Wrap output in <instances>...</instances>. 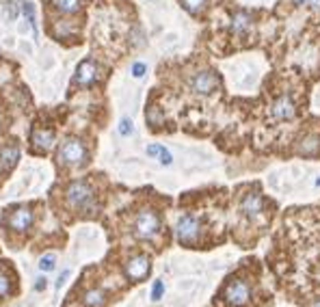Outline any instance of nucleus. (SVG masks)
<instances>
[{
    "instance_id": "nucleus-1",
    "label": "nucleus",
    "mask_w": 320,
    "mask_h": 307,
    "mask_svg": "<svg viewBox=\"0 0 320 307\" xmlns=\"http://www.w3.org/2000/svg\"><path fill=\"white\" fill-rule=\"evenodd\" d=\"M65 201L74 210L91 212L96 210V191L87 180H74L65 188Z\"/></svg>"
},
{
    "instance_id": "nucleus-2",
    "label": "nucleus",
    "mask_w": 320,
    "mask_h": 307,
    "mask_svg": "<svg viewBox=\"0 0 320 307\" xmlns=\"http://www.w3.org/2000/svg\"><path fill=\"white\" fill-rule=\"evenodd\" d=\"M87 158H89V149H87L85 141L76 136H67L56 149V163L61 167H69V169L85 165Z\"/></svg>"
},
{
    "instance_id": "nucleus-3",
    "label": "nucleus",
    "mask_w": 320,
    "mask_h": 307,
    "mask_svg": "<svg viewBox=\"0 0 320 307\" xmlns=\"http://www.w3.org/2000/svg\"><path fill=\"white\" fill-rule=\"evenodd\" d=\"M132 232L139 240H149L154 238L156 234L160 232V218L151 208H143L139 214L134 216L132 223Z\"/></svg>"
},
{
    "instance_id": "nucleus-4",
    "label": "nucleus",
    "mask_w": 320,
    "mask_h": 307,
    "mask_svg": "<svg viewBox=\"0 0 320 307\" xmlns=\"http://www.w3.org/2000/svg\"><path fill=\"white\" fill-rule=\"evenodd\" d=\"M223 296L231 307H243L251 298V286L245 279H231L227 283V288H225Z\"/></svg>"
},
{
    "instance_id": "nucleus-5",
    "label": "nucleus",
    "mask_w": 320,
    "mask_h": 307,
    "mask_svg": "<svg viewBox=\"0 0 320 307\" xmlns=\"http://www.w3.org/2000/svg\"><path fill=\"white\" fill-rule=\"evenodd\" d=\"M199 232H201V225H199L197 218L191 216V214H184L178 221V225H176V236H178V240H180L182 245L197 243Z\"/></svg>"
},
{
    "instance_id": "nucleus-6",
    "label": "nucleus",
    "mask_w": 320,
    "mask_h": 307,
    "mask_svg": "<svg viewBox=\"0 0 320 307\" xmlns=\"http://www.w3.org/2000/svg\"><path fill=\"white\" fill-rule=\"evenodd\" d=\"M191 89L199 96H210L214 89H219V76L210 69H201L191 78Z\"/></svg>"
},
{
    "instance_id": "nucleus-7",
    "label": "nucleus",
    "mask_w": 320,
    "mask_h": 307,
    "mask_svg": "<svg viewBox=\"0 0 320 307\" xmlns=\"http://www.w3.org/2000/svg\"><path fill=\"white\" fill-rule=\"evenodd\" d=\"M33 218H35V214H33L31 208L20 206L5 218V223H7V227H11L13 232H26L33 225Z\"/></svg>"
},
{
    "instance_id": "nucleus-8",
    "label": "nucleus",
    "mask_w": 320,
    "mask_h": 307,
    "mask_svg": "<svg viewBox=\"0 0 320 307\" xmlns=\"http://www.w3.org/2000/svg\"><path fill=\"white\" fill-rule=\"evenodd\" d=\"M149 275V258L147 255H134L126 262V277L130 281H143Z\"/></svg>"
},
{
    "instance_id": "nucleus-9",
    "label": "nucleus",
    "mask_w": 320,
    "mask_h": 307,
    "mask_svg": "<svg viewBox=\"0 0 320 307\" xmlns=\"http://www.w3.org/2000/svg\"><path fill=\"white\" fill-rule=\"evenodd\" d=\"M96 80H98V65L93 61H83L78 65L71 83H74L76 87H91Z\"/></svg>"
},
{
    "instance_id": "nucleus-10",
    "label": "nucleus",
    "mask_w": 320,
    "mask_h": 307,
    "mask_svg": "<svg viewBox=\"0 0 320 307\" xmlns=\"http://www.w3.org/2000/svg\"><path fill=\"white\" fill-rule=\"evenodd\" d=\"M54 130H48V128H37L31 132V145L33 149H37L39 154H46L52 149L54 145Z\"/></svg>"
},
{
    "instance_id": "nucleus-11",
    "label": "nucleus",
    "mask_w": 320,
    "mask_h": 307,
    "mask_svg": "<svg viewBox=\"0 0 320 307\" xmlns=\"http://www.w3.org/2000/svg\"><path fill=\"white\" fill-rule=\"evenodd\" d=\"M271 113H273L275 119L286 121V119H292V117L296 115V106H294V102H292L290 96H281V98L275 100Z\"/></svg>"
},
{
    "instance_id": "nucleus-12",
    "label": "nucleus",
    "mask_w": 320,
    "mask_h": 307,
    "mask_svg": "<svg viewBox=\"0 0 320 307\" xmlns=\"http://www.w3.org/2000/svg\"><path fill=\"white\" fill-rule=\"evenodd\" d=\"M240 208L249 218H258L262 212H264V201H262V197L258 193H247L243 197V201H240Z\"/></svg>"
},
{
    "instance_id": "nucleus-13",
    "label": "nucleus",
    "mask_w": 320,
    "mask_h": 307,
    "mask_svg": "<svg viewBox=\"0 0 320 307\" xmlns=\"http://www.w3.org/2000/svg\"><path fill=\"white\" fill-rule=\"evenodd\" d=\"M18 160H20V149L16 145H7V147L0 149V169L3 171H11L18 165Z\"/></svg>"
},
{
    "instance_id": "nucleus-14",
    "label": "nucleus",
    "mask_w": 320,
    "mask_h": 307,
    "mask_svg": "<svg viewBox=\"0 0 320 307\" xmlns=\"http://www.w3.org/2000/svg\"><path fill=\"white\" fill-rule=\"evenodd\" d=\"M83 305L85 307H104L106 305V292L102 288H91L83 294Z\"/></svg>"
},
{
    "instance_id": "nucleus-15",
    "label": "nucleus",
    "mask_w": 320,
    "mask_h": 307,
    "mask_svg": "<svg viewBox=\"0 0 320 307\" xmlns=\"http://www.w3.org/2000/svg\"><path fill=\"white\" fill-rule=\"evenodd\" d=\"M251 16L247 11H238L234 13V18H231V31H234L236 35H245L247 31L251 28Z\"/></svg>"
},
{
    "instance_id": "nucleus-16",
    "label": "nucleus",
    "mask_w": 320,
    "mask_h": 307,
    "mask_svg": "<svg viewBox=\"0 0 320 307\" xmlns=\"http://www.w3.org/2000/svg\"><path fill=\"white\" fill-rule=\"evenodd\" d=\"M52 7L59 13L69 16V13H76L80 9V0H52Z\"/></svg>"
},
{
    "instance_id": "nucleus-17",
    "label": "nucleus",
    "mask_w": 320,
    "mask_h": 307,
    "mask_svg": "<svg viewBox=\"0 0 320 307\" xmlns=\"http://www.w3.org/2000/svg\"><path fill=\"white\" fill-rule=\"evenodd\" d=\"M147 156L158 158L163 165H171V163H173V158H171L169 149H165L163 145H149V147H147Z\"/></svg>"
},
{
    "instance_id": "nucleus-18",
    "label": "nucleus",
    "mask_w": 320,
    "mask_h": 307,
    "mask_svg": "<svg viewBox=\"0 0 320 307\" xmlns=\"http://www.w3.org/2000/svg\"><path fill=\"white\" fill-rule=\"evenodd\" d=\"M22 11H24L28 26L33 28L35 37H37V18H35V7H33V3H26V0H24V3H22Z\"/></svg>"
},
{
    "instance_id": "nucleus-19",
    "label": "nucleus",
    "mask_w": 320,
    "mask_h": 307,
    "mask_svg": "<svg viewBox=\"0 0 320 307\" xmlns=\"http://www.w3.org/2000/svg\"><path fill=\"white\" fill-rule=\"evenodd\" d=\"M182 7L188 11V13H193V16H197L199 11H203V7L208 5V0H180Z\"/></svg>"
},
{
    "instance_id": "nucleus-20",
    "label": "nucleus",
    "mask_w": 320,
    "mask_h": 307,
    "mask_svg": "<svg viewBox=\"0 0 320 307\" xmlns=\"http://www.w3.org/2000/svg\"><path fill=\"white\" fill-rule=\"evenodd\" d=\"M11 277L5 273V270H0V296H9L11 294Z\"/></svg>"
},
{
    "instance_id": "nucleus-21",
    "label": "nucleus",
    "mask_w": 320,
    "mask_h": 307,
    "mask_svg": "<svg viewBox=\"0 0 320 307\" xmlns=\"http://www.w3.org/2000/svg\"><path fill=\"white\" fill-rule=\"evenodd\" d=\"M56 266V258L52 253H46V255H41V260H39V270H43V273H48V270H52Z\"/></svg>"
},
{
    "instance_id": "nucleus-22",
    "label": "nucleus",
    "mask_w": 320,
    "mask_h": 307,
    "mask_svg": "<svg viewBox=\"0 0 320 307\" xmlns=\"http://www.w3.org/2000/svg\"><path fill=\"white\" fill-rule=\"evenodd\" d=\"M163 294H165V283L160 281V279H156L154 286H151V298H154V301H160Z\"/></svg>"
},
{
    "instance_id": "nucleus-23",
    "label": "nucleus",
    "mask_w": 320,
    "mask_h": 307,
    "mask_svg": "<svg viewBox=\"0 0 320 307\" xmlns=\"http://www.w3.org/2000/svg\"><path fill=\"white\" fill-rule=\"evenodd\" d=\"M119 134H121V136H130V134H132V121H130V119H121V123H119Z\"/></svg>"
},
{
    "instance_id": "nucleus-24",
    "label": "nucleus",
    "mask_w": 320,
    "mask_h": 307,
    "mask_svg": "<svg viewBox=\"0 0 320 307\" xmlns=\"http://www.w3.org/2000/svg\"><path fill=\"white\" fill-rule=\"evenodd\" d=\"M145 71H147V65H145V63H134L132 65V76L134 78H143Z\"/></svg>"
},
{
    "instance_id": "nucleus-25",
    "label": "nucleus",
    "mask_w": 320,
    "mask_h": 307,
    "mask_svg": "<svg viewBox=\"0 0 320 307\" xmlns=\"http://www.w3.org/2000/svg\"><path fill=\"white\" fill-rule=\"evenodd\" d=\"M67 277H69V270H67V268H65V270H63V273L59 275V279H56V286H54V288H56V290H61V288L65 286V281H67Z\"/></svg>"
},
{
    "instance_id": "nucleus-26",
    "label": "nucleus",
    "mask_w": 320,
    "mask_h": 307,
    "mask_svg": "<svg viewBox=\"0 0 320 307\" xmlns=\"http://www.w3.org/2000/svg\"><path fill=\"white\" fill-rule=\"evenodd\" d=\"M43 288H46V277H39V279H37V283H35V290H37V292H41Z\"/></svg>"
},
{
    "instance_id": "nucleus-27",
    "label": "nucleus",
    "mask_w": 320,
    "mask_h": 307,
    "mask_svg": "<svg viewBox=\"0 0 320 307\" xmlns=\"http://www.w3.org/2000/svg\"><path fill=\"white\" fill-rule=\"evenodd\" d=\"M307 3L311 5V9H314V11H320V0H307Z\"/></svg>"
},
{
    "instance_id": "nucleus-28",
    "label": "nucleus",
    "mask_w": 320,
    "mask_h": 307,
    "mask_svg": "<svg viewBox=\"0 0 320 307\" xmlns=\"http://www.w3.org/2000/svg\"><path fill=\"white\" fill-rule=\"evenodd\" d=\"M294 5H303V3H307V0H292Z\"/></svg>"
},
{
    "instance_id": "nucleus-29",
    "label": "nucleus",
    "mask_w": 320,
    "mask_h": 307,
    "mask_svg": "<svg viewBox=\"0 0 320 307\" xmlns=\"http://www.w3.org/2000/svg\"><path fill=\"white\" fill-rule=\"evenodd\" d=\"M314 307H320V301H318V303H316V305H314Z\"/></svg>"
}]
</instances>
